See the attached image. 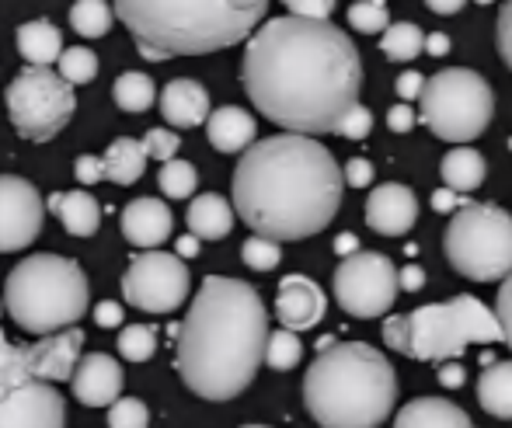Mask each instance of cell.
<instances>
[{"label": "cell", "instance_id": "6da1fadb", "mask_svg": "<svg viewBox=\"0 0 512 428\" xmlns=\"http://www.w3.org/2000/svg\"><path fill=\"white\" fill-rule=\"evenodd\" d=\"M359 87V49L331 21L283 14L258 28L244 49V91L286 133H335L359 101Z\"/></svg>", "mask_w": 512, "mask_h": 428}, {"label": "cell", "instance_id": "7a4b0ae2", "mask_svg": "<svg viewBox=\"0 0 512 428\" xmlns=\"http://www.w3.org/2000/svg\"><path fill=\"white\" fill-rule=\"evenodd\" d=\"M345 174L307 133L251 143L234 171V213L272 241H304L335 220Z\"/></svg>", "mask_w": 512, "mask_h": 428}, {"label": "cell", "instance_id": "3957f363", "mask_svg": "<svg viewBox=\"0 0 512 428\" xmlns=\"http://www.w3.org/2000/svg\"><path fill=\"white\" fill-rule=\"evenodd\" d=\"M269 310L255 286L209 275L178 328V373L203 401H234L265 362Z\"/></svg>", "mask_w": 512, "mask_h": 428}, {"label": "cell", "instance_id": "277c9868", "mask_svg": "<svg viewBox=\"0 0 512 428\" xmlns=\"http://www.w3.org/2000/svg\"><path fill=\"white\" fill-rule=\"evenodd\" d=\"M269 0H115V14L147 60L220 53L244 42Z\"/></svg>", "mask_w": 512, "mask_h": 428}, {"label": "cell", "instance_id": "5b68a950", "mask_svg": "<svg viewBox=\"0 0 512 428\" xmlns=\"http://www.w3.org/2000/svg\"><path fill=\"white\" fill-rule=\"evenodd\" d=\"M304 404L324 428H380L398 404V373L363 342H321L304 376Z\"/></svg>", "mask_w": 512, "mask_h": 428}, {"label": "cell", "instance_id": "8992f818", "mask_svg": "<svg viewBox=\"0 0 512 428\" xmlns=\"http://www.w3.org/2000/svg\"><path fill=\"white\" fill-rule=\"evenodd\" d=\"M4 303L21 331L53 335L88 314V275L77 261L60 255L21 258L7 275Z\"/></svg>", "mask_w": 512, "mask_h": 428}, {"label": "cell", "instance_id": "52a82bcc", "mask_svg": "<svg viewBox=\"0 0 512 428\" xmlns=\"http://www.w3.org/2000/svg\"><path fill=\"white\" fill-rule=\"evenodd\" d=\"M384 342L418 362H446L467 345L502 342V324L478 296L460 293L443 303H425L405 317H387Z\"/></svg>", "mask_w": 512, "mask_h": 428}, {"label": "cell", "instance_id": "ba28073f", "mask_svg": "<svg viewBox=\"0 0 512 428\" xmlns=\"http://www.w3.org/2000/svg\"><path fill=\"white\" fill-rule=\"evenodd\" d=\"M453 272L474 282H502L512 272V213L492 202H467L443 234Z\"/></svg>", "mask_w": 512, "mask_h": 428}, {"label": "cell", "instance_id": "9c48e42d", "mask_svg": "<svg viewBox=\"0 0 512 428\" xmlns=\"http://www.w3.org/2000/svg\"><path fill=\"white\" fill-rule=\"evenodd\" d=\"M422 122L446 143H471L495 115L492 84L467 67H446L422 87Z\"/></svg>", "mask_w": 512, "mask_h": 428}, {"label": "cell", "instance_id": "30bf717a", "mask_svg": "<svg viewBox=\"0 0 512 428\" xmlns=\"http://www.w3.org/2000/svg\"><path fill=\"white\" fill-rule=\"evenodd\" d=\"M0 428H67V404L56 383L42 380L28 366L21 345L0 331Z\"/></svg>", "mask_w": 512, "mask_h": 428}, {"label": "cell", "instance_id": "8fae6325", "mask_svg": "<svg viewBox=\"0 0 512 428\" xmlns=\"http://www.w3.org/2000/svg\"><path fill=\"white\" fill-rule=\"evenodd\" d=\"M74 84L63 81L49 67H25L7 87V115L18 136L46 143L74 119Z\"/></svg>", "mask_w": 512, "mask_h": 428}, {"label": "cell", "instance_id": "7c38bea8", "mask_svg": "<svg viewBox=\"0 0 512 428\" xmlns=\"http://www.w3.org/2000/svg\"><path fill=\"white\" fill-rule=\"evenodd\" d=\"M335 300L359 321L391 314L398 300V265L380 251H356L335 268Z\"/></svg>", "mask_w": 512, "mask_h": 428}, {"label": "cell", "instance_id": "4fadbf2b", "mask_svg": "<svg viewBox=\"0 0 512 428\" xmlns=\"http://www.w3.org/2000/svg\"><path fill=\"white\" fill-rule=\"evenodd\" d=\"M192 275L178 255L168 251H143L129 261L122 275V296L129 307L147 310V314H171L189 300Z\"/></svg>", "mask_w": 512, "mask_h": 428}, {"label": "cell", "instance_id": "5bb4252c", "mask_svg": "<svg viewBox=\"0 0 512 428\" xmlns=\"http://www.w3.org/2000/svg\"><path fill=\"white\" fill-rule=\"evenodd\" d=\"M46 202L32 181L0 174V251H25L42 234Z\"/></svg>", "mask_w": 512, "mask_h": 428}, {"label": "cell", "instance_id": "9a60e30c", "mask_svg": "<svg viewBox=\"0 0 512 428\" xmlns=\"http://www.w3.org/2000/svg\"><path fill=\"white\" fill-rule=\"evenodd\" d=\"M81 345H84V331L77 328H63V331H53L46 335L42 342H32L25 345V355H28V366H32L35 376L49 383H63L74 376L77 362H81Z\"/></svg>", "mask_w": 512, "mask_h": 428}, {"label": "cell", "instance_id": "2e32d148", "mask_svg": "<svg viewBox=\"0 0 512 428\" xmlns=\"http://www.w3.org/2000/svg\"><path fill=\"white\" fill-rule=\"evenodd\" d=\"M418 220V199L408 185H398V181H387V185H377L366 199V223L370 230L384 237H401L415 227Z\"/></svg>", "mask_w": 512, "mask_h": 428}, {"label": "cell", "instance_id": "e0dca14e", "mask_svg": "<svg viewBox=\"0 0 512 428\" xmlns=\"http://www.w3.org/2000/svg\"><path fill=\"white\" fill-rule=\"evenodd\" d=\"M70 390L84 408H108L115 397L122 394V369L112 355L91 352L81 355L74 376H70Z\"/></svg>", "mask_w": 512, "mask_h": 428}, {"label": "cell", "instance_id": "ac0fdd59", "mask_svg": "<svg viewBox=\"0 0 512 428\" xmlns=\"http://www.w3.org/2000/svg\"><path fill=\"white\" fill-rule=\"evenodd\" d=\"M328 300H324L321 286L307 275H286L279 282L276 293V317L283 321V328L290 331H310L314 324H321Z\"/></svg>", "mask_w": 512, "mask_h": 428}, {"label": "cell", "instance_id": "d6986e66", "mask_svg": "<svg viewBox=\"0 0 512 428\" xmlns=\"http://www.w3.org/2000/svg\"><path fill=\"white\" fill-rule=\"evenodd\" d=\"M122 237H126L133 248H157V244H164L171 237V230H175V216H171L168 202L161 199H133L126 209H122Z\"/></svg>", "mask_w": 512, "mask_h": 428}, {"label": "cell", "instance_id": "ffe728a7", "mask_svg": "<svg viewBox=\"0 0 512 428\" xmlns=\"http://www.w3.org/2000/svg\"><path fill=\"white\" fill-rule=\"evenodd\" d=\"M161 115L175 129H196L209 119V91L199 81L178 77L161 91Z\"/></svg>", "mask_w": 512, "mask_h": 428}, {"label": "cell", "instance_id": "44dd1931", "mask_svg": "<svg viewBox=\"0 0 512 428\" xmlns=\"http://www.w3.org/2000/svg\"><path fill=\"white\" fill-rule=\"evenodd\" d=\"M255 133H258L255 119L244 108L234 105L216 108L206 119V136L213 143V150H220V154H244L255 143Z\"/></svg>", "mask_w": 512, "mask_h": 428}, {"label": "cell", "instance_id": "7402d4cb", "mask_svg": "<svg viewBox=\"0 0 512 428\" xmlns=\"http://www.w3.org/2000/svg\"><path fill=\"white\" fill-rule=\"evenodd\" d=\"M46 206H49V213H53L74 237H95L98 227H102V206H98L95 195L81 192V188H74V192L49 195Z\"/></svg>", "mask_w": 512, "mask_h": 428}, {"label": "cell", "instance_id": "603a6c76", "mask_svg": "<svg viewBox=\"0 0 512 428\" xmlns=\"http://www.w3.org/2000/svg\"><path fill=\"white\" fill-rule=\"evenodd\" d=\"M394 428H474L471 415L443 397H415L398 411Z\"/></svg>", "mask_w": 512, "mask_h": 428}, {"label": "cell", "instance_id": "cb8c5ba5", "mask_svg": "<svg viewBox=\"0 0 512 428\" xmlns=\"http://www.w3.org/2000/svg\"><path fill=\"white\" fill-rule=\"evenodd\" d=\"M185 223H189V230L199 241H223L230 234V227H234V206L223 195L203 192L189 202Z\"/></svg>", "mask_w": 512, "mask_h": 428}, {"label": "cell", "instance_id": "d4e9b609", "mask_svg": "<svg viewBox=\"0 0 512 428\" xmlns=\"http://www.w3.org/2000/svg\"><path fill=\"white\" fill-rule=\"evenodd\" d=\"M18 53L25 56L28 67H53L63 53V35L53 21L35 18L18 28Z\"/></svg>", "mask_w": 512, "mask_h": 428}, {"label": "cell", "instance_id": "484cf974", "mask_svg": "<svg viewBox=\"0 0 512 428\" xmlns=\"http://www.w3.org/2000/svg\"><path fill=\"white\" fill-rule=\"evenodd\" d=\"M478 404L492 418L512 422V362H492L478 380Z\"/></svg>", "mask_w": 512, "mask_h": 428}, {"label": "cell", "instance_id": "4316f807", "mask_svg": "<svg viewBox=\"0 0 512 428\" xmlns=\"http://www.w3.org/2000/svg\"><path fill=\"white\" fill-rule=\"evenodd\" d=\"M485 157L478 154L474 147H453L450 154L443 157V181L453 188V192H474V188H481V181H485Z\"/></svg>", "mask_w": 512, "mask_h": 428}, {"label": "cell", "instance_id": "83f0119b", "mask_svg": "<svg viewBox=\"0 0 512 428\" xmlns=\"http://www.w3.org/2000/svg\"><path fill=\"white\" fill-rule=\"evenodd\" d=\"M105 178L115 181V185H133L140 181L143 168H147V154H143L140 140H129V136H119L112 140V147L105 150Z\"/></svg>", "mask_w": 512, "mask_h": 428}, {"label": "cell", "instance_id": "f1b7e54d", "mask_svg": "<svg viewBox=\"0 0 512 428\" xmlns=\"http://www.w3.org/2000/svg\"><path fill=\"white\" fill-rule=\"evenodd\" d=\"M380 49H384L387 60L394 63H408L415 60L425 49V32L411 21H398V25H387L384 35H380Z\"/></svg>", "mask_w": 512, "mask_h": 428}, {"label": "cell", "instance_id": "f546056e", "mask_svg": "<svg viewBox=\"0 0 512 428\" xmlns=\"http://www.w3.org/2000/svg\"><path fill=\"white\" fill-rule=\"evenodd\" d=\"M112 98L115 105L122 108V112H147L150 105H154L157 98V87L150 81L147 74H140V70H129V74H122L119 81L112 84Z\"/></svg>", "mask_w": 512, "mask_h": 428}, {"label": "cell", "instance_id": "4dcf8cb0", "mask_svg": "<svg viewBox=\"0 0 512 428\" xmlns=\"http://www.w3.org/2000/svg\"><path fill=\"white\" fill-rule=\"evenodd\" d=\"M112 21H115V11L105 0H77V4L70 7V25H74V32L84 35V39H102V35H108V28H112Z\"/></svg>", "mask_w": 512, "mask_h": 428}, {"label": "cell", "instance_id": "1f68e13d", "mask_svg": "<svg viewBox=\"0 0 512 428\" xmlns=\"http://www.w3.org/2000/svg\"><path fill=\"white\" fill-rule=\"evenodd\" d=\"M300 359H304V345H300L297 331H290V328L269 331V338H265V362L262 366L286 373V369H293Z\"/></svg>", "mask_w": 512, "mask_h": 428}, {"label": "cell", "instance_id": "d6a6232c", "mask_svg": "<svg viewBox=\"0 0 512 428\" xmlns=\"http://www.w3.org/2000/svg\"><path fill=\"white\" fill-rule=\"evenodd\" d=\"M157 181H161V192L168 195V199H192V192H196V185H199V174L189 161L171 157V161H164Z\"/></svg>", "mask_w": 512, "mask_h": 428}, {"label": "cell", "instance_id": "836d02e7", "mask_svg": "<svg viewBox=\"0 0 512 428\" xmlns=\"http://www.w3.org/2000/svg\"><path fill=\"white\" fill-rule=\"evenodd\" d=\"M56 63H60V70H56V74H60L67 84H91L98 77V56L91 53L88 46L63 49Z\"/></svg>", "mask_w": 512, "mask_h": 428}, {"label": "cell", "instance_id": "e575fe53", "mask_svg": "<svg viewBox=\"0 0 512 428\" xmlns=\"http://www.w3.org/2000/svg\"><path fill=\"white\" fill-rule=\"evenodd\" d=\"M157 352V331L147 324H126L119 331V355L126 362H147Z\"/></svg>", "mask_w": 512, "mask_h": 428}, {"label": "cell", "instance_id": "d590c367", "mask_svg": "<svg viewBox=\"0 0 512 428\" xmlns=\"http://www.w3.org/2000/svg\"><path fill=\"white\" fill-rule=\"evenodd\" d=\"M349 25L363 35H377L391 25V14H387L384 0H356L349 7Z\"/></svg>", "mask_w": 512, "mask_h": 428}, {"label": "cell", "instance_id": "8d00e7d4", "mask_svg": "<svg viewBox=\"0 0 512 428\" xmlns=\"http://www.w3.org/2000/svg\"><path fill=\"white\" fill-rule=\"evenodd\" d=\"M150 411L140 397H115L108 404V428H147Z\"/></svg>", "mask_w": 512, "mask_h": 428}, {"label": "cell", "instance_id": "74e56055", "mask_svg": "<svg viewBox=\"0 0 512 428\" xmlns=\"http://www.w3.org/2000/svg\"><path fill=\"white\" fill-rule=\"evenodd\" d=\"M241 258H244V265L255 268V272H272V268L279 265V258H283V255H279V241L255 234V237H248V241H244Z\"/></svg>", "mask_w": 512, "mask_h": 428}, {"label": "cell", "instance_id": "f35d334b", "mask_svg": "<svg viewBox=\"0 0 512 428\" xmlns=\"http://www.w3.org/2000/svg\"><path fill=\"white\" fill-rule=\"evenodd\" d=\"M140 143L143 154L154 157V161H171V157H178V147H182L175 129H147V136Z\"/></svg>", "mask_w": 512, "mask_h": 428}, {"label": "cell", "instance_id": "ab89813d", "mask_svg": "<svg viewBox=\"0 0 512 428\" xmlns=\"http://www.w3.org/2000/svg\"><path fill=\"white\" fill-rule=\"evenodd\" d=\"M370 129H373V112L356 101V105H352L349 112L338 119L335 133L345 136V140H363V136H370Z\"/></svg>", "mask_w": 512, "mask_h": 428}, {"label": "cell", "instance_id": "60d3db41", "mask_svg": "<svg viewBox=\"0 0 512 428\" xmlns=\"http://www.w3.org/2000/svg\"><path fill=\"white\" fill-rule=\"evenodd\" d=\"M495 317L502 324V342L512 348V272L502 279L499 286V300H495Z\"/></svg>", "mask_w": 512, "mask_h": 428}, {"label": "cell", "instance_id": "b9f144b4", "mask_svg": "<svg viewBox=\"0 0 512 428\" xmlns=\"http://www.w3.org/2000/svg\"><path fill=\"white\" fill-rule=\"evenodd\" d=\"M283 4L297 18H317V21H328V14L335 11V0H283Z\"/></svg>", "mask_w": 512, "mask_h": 428}, {"label": "cell", "instance_id": "7bdbcfd3", "mask_svg": "<svg viewBox=\"0 0 512 428\" xmlns=\"http://www.w3.org/2000/svg\"><path fill=\"white\" fill-rule=\"evenodd\" d=\"M495 39H499V53L512 70V0L499 11V28H495Z\"/></svg>", "mask_w": 512, "mask_h": 428}, {"label": "cell", "instance_id": "ee69618b", "mask_svg": "<svg viewBox=\"0 0 512 428\" xmlns=\"http://www.w3.org/2000/svg\"><path fill=\"white\" fill-rule=\"evenodd\" d=\"M74 174H77V181H81V185H95V181L105 178V161H102V157L84 154V157H77Z\"/></svg>", "mask_w": 512, "mask_h": 428}, {"label": "cell", "instance_id": "f6af8a7d", "mask_svg": "<svg viewBox=\"0 0 512 428\" xmlns=\"http://www.w3.org/2000/svg\"><path fill=\"white\" fill-rule=\"evenodd\" d=\"M342 174H345V185L366 188V185L373 181V174H377V171H373V164L366 161V157H352V161L345 164V171H342Z\"/></svg>", "mask_w": 512, "mask_h": 428}, {"label": "cell", "instance_id": "bcb514c9", "mask_svg": "<svg viewBox=\"0 0 512 428\" xmlns=\"http://www.w3.org/2000/svg\"><path fill=\"white\" fill-rule=\"evenodd\" d=\"M95 324H98V328H119V324H122V307L115 300H102L95 307Z\"/></svg>", "mask_w": 512, "mask_h": 428}, {"label": "cell", "instance_id": "7dc6e473", "mask_svg": "<svg viewBox=\"0 0 512 428\" xmlns=\"http://www.w3.org/2000/svg\"><path fill=\"white\" fill-rule=\"evenodd\" d=\"M422 87H425V77L418 74V70H405V74L398 77V87H394V91H398L405 101H411V98L422 94Z\"/></svg>", "mask_w": 512, "mask_h": 428}, {"label": "cell", "instance_id": "c3c4849f", "mask_svg": "<svg viewBox=\"0 0 512 428\" xmlns=\"http://www.w3.org/2000/svg\"><path fill=\"white\" fill-rule=\"evenodd\" d=\"M398 286L405 289V293H415V289H422L425 286V268H418V265L398 268Z\"/></svg>", "mask_w": 512, "mask_h": 428}, {"label": "cell", "instance_id": "681fc988", "mask_svg": "<svg viewBox=\"0 0 512 428\" xmlns=\"http://www.w3.org/2000/svg\"><path fill=\"white\" fill-rule=\"evenodd\" d=\"M387 126H391L394 133H408V129L415 126V115H411L408 105H394L391 115H387Z\"/></svg>", "mask_w": 512, "mask_h": 428}, {"label": "cell", "instance_id": "f907efd6", "mask_svg": "<svg viewBox=\"0 0 512 428\" xmlns=\"http://www.w3.org/2000/svg\"><path fill=\"white\" fill-rule=\"evenodd\" d=\"M457 192H453L450 185L446 188H439V192H432V209H439V213H450L453 206H457Z\"/></svg>", "mask_w": 512, "mask_h": 428}, {"label": "cell", "instance_id": "816d5d0a", "mask_svg": "<svg viewBox=\"0 0 512 428\" xmlns=\"http://www.w3.org/2000/svg\"><path fill=\"white\" fill-rule=\"evenodd\" d=\"M199 244H203V241H199V237L189 230V234L178 237V241H175V255H178V258H196V255H199Z\"/></svg>", "mask_w": 512, "mask_h": 428}, {"label": "cell", "instance_id": "f5cc1de1", "mask_svg": "<svg viewBox=\"0 0 512 428\" xmlns=\"http://www.w3.org/2000/svg\"><path fill=\"white\" fill-rule=\"evenodd\" d=\"M439 380H443L446 387H460V383H464V369H460V366H453V362L446 359V366L439 369Z\"/></svg>", "mask_w": 512, "mask_h": 428}, {"label": "cell", "instance_id": "db71d44e", "mask_svg": "<svg viewBox=\"0 0 512 428\" xmlns=\"http://www.w3.org/2000/svg\"><path fill=\"white\" fill-rule=\"evenodd\" d=\"M446 49H450V39H446L443 32H432V35H425V53H432V56H443Z\"/></svg>", "mask_w": 512, "mask_h": 428}, {"label": "cell", "instance_id": "11a10c76", "mask_svg": "<svg viewBox=\"0 0 512 428\" xmlns=\"http://www.w3.org/2000/svg\"><path fill=\"white\" fill-rule=\"evenodd\" d=\"M425 4H429L436 14H457L460 7L467 4V0H425Z\"/></svg>", "mask_w": 512, "mask_h": 428}, {"label": "cell", "instance_id": "9f6ffc18", "mask_svg": "<svg viewBox=\"0 0 512 428\" xmlns=\"http://www.w3.org/2000/svg\"><path fill=\"white\" fill-rule=\"evenodd\" d=\"M335 251H338L342 258H349V255H356V251H359V241H356L352 234H342V237L335 241Z\"/></svg>", "mask_w": 512, "mask_h": 428}, {"label": "cell", "instance_id": "6f0895ef", "mask_svg": "<svg viewBox=\"0 0 512 428\" xmlns=\"http://www.w3.org/2000/svg\"><path fill=\"white\" fill-rule=\"evenodd\" d=\"M241 428H269V425H241Z\"/></svg>", "mask_w": 512, "mask_h": 428}]
</instances>
